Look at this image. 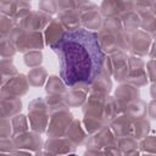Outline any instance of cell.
<instances>
[{
	"label": "cell",
	"instance_id": "obj_1",
	"mask_svg": "<svg viewBox=\"0 0 156 156\" xmlns=\"http://www.w3.org/2000/svg\"><path fill=\"white\" fill-rule=\"evenodd\" d=\"M60 62V76L63 83L73 87L91 83L101 72L104 51L98 35L79 28L66 30L52 45Z\"/></svg>",
	"mask_w": 156,
	"mask_h": 156
}]
</instances>
